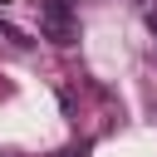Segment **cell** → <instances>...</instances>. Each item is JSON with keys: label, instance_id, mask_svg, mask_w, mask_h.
Segmentation results:
<instances>
[{"label": "cell", "instance_id": "obj_1", "mask_svg": "<svg viewBox=\"0 0 157 157\" xmlns=\"http://www.w3.org/2000/svg\"><path fill=\"white\" fill-rule=\"evenodd\" d=\"M39 29H44L49 44H74V39H78L74 0H39Z\"/></svg>", "mask_w": 157, "mask_h": 157}, {"label": "cell", "instance_id": "obj_3", "mask_svg": "<svg viewBox=\"0 0 157 157\" xmlns=\"http://www.w3.org/2000/svg\"><path fill=\"white\" fill-rule=\"evenodd\" d=\"M0 5H5V0H0Z\"/></svg>", "mask_w": 157, "mask_h": 157}, {"label": "cell", "instance_id": "obj_2", "mask_svg": "<svg viewBox=\"0 0 157 157\" xmlns=\"http://www.w3.org/2000/svg\"><path fill=\"white\" fill-rule=\"evenodd\" d=\"M147 25H152V34H157V5H152V10H147Z\"/></svg>", "mask_w": 157, "mask_h": 157}]
</instances>
